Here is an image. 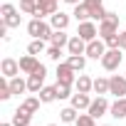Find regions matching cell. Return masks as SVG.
I'll return each mask as SVG.
<instances>
[{
	"label": "cell",
	"mask_w": 126,
	"mask_h": 126,
	"mask_svg": "<svg viewBox=\"0 0 126 126\" xmlns=\"http://www.w3.org/2000/svg\"><path fill=\"white\" fill-rule=\"evenodd\" d=\"M67 64H69L74 72H82V69H84V64H87V59H84L82 54H72V57L67 59Z\"/></svg>",
	"instance_id": "cell-22"
},
{
	"label": "cell",
	"mask_w": 126,
	"mask_h": 126,
	"mask_svg": "<svg viewBox=\"0 0 126 126\" xmlns=\"http://www.w3.org/2000/svg\"><path fill=\"white\" fill-rule=\"evenodd\" d=\"M0 72H3L5 77H17V72H20V62H15L13 57H5L3 62H0Z\"/></svg>",
	"instance_id": "cell-8"
},
{
	"label": "cell",
	"mask_w": 126,
	"mask_h": 126,
	"mask_svg": "<svg viewBox=\"0 0 126 126\" xmlns=\"http://www.w3.org/2000/svg\"><path fill=\"white\" fill-rule=\"evenodd\" d=\"M74 17H77L79 22H84L87 17H92V10H89V5H87V3H79V5H74Z\"/></svg>",
	"instance_id": "cell-20"
},
{
	"label": "cell",
	"mask_w": 126,
	"mask_h": 126,
	"mask_svg": "<svg viewBox=\"0 0 126 126\" xmlns=\"http://www.w3.org/2000/svg\"><path fill=\"white\" fill-rule=\"evenodd\" d=\"M84 54H89L92 59H101V57L106 54V42H101V40L87 42V52H84Z\"/></svg>",
	"instance_id": "cell-6"
},
{
	"label": "cell",
	"mask_w": 126,
	"mask_h": 126,
	"mask_svg": "<svg viewBox=\"0 0 126 126\" xmlns=\"http://www.w3.org/2000/svg\"><path fill=\"white\" fill-rule=\"evenodd\" d=\"M109 92L116 94V96H126V77L114 74V77L109 79Z\"/></svg>",
	"instance_id": "cell-9"
},
{
	"label": "cell",
	"mask_w": 126,
	"mask_h": 126,
	"mask_svg": "<svg viewBox=\"0 0 126 126\" xmlns=\"http://www.w3.org/2000/svg\"><path fill=\"white\" fill-rule=\"evenodd\" d=\"M59 54H62V47H57V45H52V47L47 49V57H49V59H59Z\"/></svg>",
	"instance_id": "cell-35"
},
{
	"label": "cell",
	"mask_w": 126,
	"mask_h": 126,
	"mask_svg": "<svg viewBox=\"0 0 126 126\" xmlns=\"http://www.w3.org/2000/svg\"><path fill=\"white\" fill-rule=\"evenodd\" d=\"M42 49H45V40H32V42H30V47H27V52H30V54H35V57H37Z\"/></svg>",
	"instance_id": "cell-27"
},
{
	"label": "cell",
	"mask_w": 126,
	"mask_h": 126,
	"mask_svg": "<svg viewBox=\"0 0 126 126\" xmlns=\"http://www.w3.org/2000/svg\"><path fill=\"white\" fill-rule=\"evenodd\" d=\"M59 119L64 121V124H74V121H77V109H74V106L62 109V111H59Z\"/></svg>",
	"instance_id": "cell-23"
},
{
	"label": "cell",
	"mask_w": 126,
	"mask_h": 126,
	"mask_svg": "<svg viewBox=\"0 0 126 126\" xmlns=\"http://www.w3.org/2000/svg\"><path fill=\"white\" fill-rule=\"evenodd\" d=\"M49 126H57V124H49Z\"/></svg>",
	"instance_id": "cell-41"
},
{
	"label": "cell",
	"mask_w": 126,
	"mask_h": 126,
	"mask_svg": "<svg viewBox=\"0 0 126 126\" xmlns=\"http://www.w3.org/2000/svg\"><path fill=\"white\" fill-rule=\"evenodd\" d=\"M20 10L35 15V10H37V0H22V3H20Z\"/></svg>",
	"instance_id": "cell-29"
},
{
	"label": "cell",
	"mask_w": 126,
	"mask_h": 126,
	"mask_svg": "<svg viewBox=\"0 0 126 126\" xmlns=\"http://www.w3.org/2000/svg\"><path fill=\"white\" fill-rule=\"evenodd\" d=\"M37 10H42L45 15H54L57 13V0H37Z\"/></svg>",
	"instance_id": "cell-19"
},
{
	"label": "cell",
	"mask_w": 126,
	"mask_h": 126,
	"mask_svg": "<svg viewBox=\"0 0 126 126\" xmlns=\"http://www.w3.org/2000/svg\"><path fill=\"white\" fill-rule=\"evenodd\" d=\"M96 25L94 22H89V20H84V22H79V30H77V35L82 37V40H87V42H92V40H96Z\"/></svg>",
	"instance_id": "cell-7"
},
{
	"label": "cell",
	"mask_w": 126,
	"mask_h": 126,
	"mask_svg": "<svg viewBox=\"0 0 126 126\" xmlns=\"http://www.w3.org/2000/svg\"><path fill=\"white\" fill-rule=\"evenodd\" d=\"M74 126H96V121H94L92 114H79L77 121H74Z\"/></svg>",
	"instance_id": "cell-26"
},
{
	"label": "cell",
	"mask_w": 126,
	"mask_h": 126,
	"mask_svg": "<svg viewBox=\"0 0 126 126\" xmlns=\"http://www.w3.org/2000/svg\"><path fill=\"white\" fill-rule=\"evenodd\" d=\"M10 89H13V94H22L27 89V82H22L20 77H13L10 79Z\"/></svg>",
	"instance_id": "cell-25"
},
{
	"label": "cell",
	"mask_w": 126,
	"mask_h": 126,
	"mask_svg": "<svg viewBox=\"0 0 126 126\" xmlns=\"http://www.w3.org/2000/svg\"><path fill=\"white\" fill-rule=\"evenodd\" d=\"M37 67H40V62H37V57H35V54H27V57H22V59H20V72H25V74H32Z\"/></svg>",
	"instance_id": "cell-11"
},
{
	"label": "cell",
	"mask_w": 126,
	"mask_h": 126,
	"mask_svg": "<svg viewBox=\"0 0 126 126\" xmlns=\"http://www.w3.org/2000/svg\"><path fill=\"white\" fill-rule=\"evenodd\" d=\"M119 49H126V32L119 35Z\"/></svg>",
	"instance_id": "cell-37"
},
{
	"label": "cell",
	"mask_w": 126,
	"mask_h": 126,
	"mask_svg": "<svg viewBox=\"0 0 126 126\" xmlns=\"http://www.w3.org/2000/svg\"><path fill=\"white\" fill-rule=\"evenodd\" d=\"M94 92H96V94H106V92H109V79H101V77L94 79Z\"/></svg>",
	"instance_id": "cell-28"
},
{
	"label": "cell",
	"mask_w": 126,
	"mask_h": 126,
	"mask_svg": "<svg viewBox=\"0 0 126 126\" xmlns=\"http://www.w3.org/2000/svg\"><path fill=\"white\" fill-rule=\"evenodd\" d=\"M49 42H52V45H57V47H64V45H69V37L64 35V30H54V32H52V37H49Z\"/></svg>",
	"instance_id": "cell-21"
},
{
	"label": "cell",
	"mask_w": 126,
	"mask_h": 126,
	"mask_svg": "<svg viewBox=\"0 0 126 126\" xmlns=\"http://www.w3.org/2000/svg\"><path fill=\"white\" fill-rule=\"evenodd\" d=\"M116 27H119V15H116V13H106V17H104L101 25H99V35H101V37L116 35Z\"/></svg>",
	"instance_id": "cell-3"
},
{
	"label": "cell",
	"mask_w": 126,
	"mask_h": 126,
	"mask_svg": "<svg viewBox=\"0 0 126 126\" xmlns=\"http://www.w3.org/2000/svg\"><path fill=\"white\" fill-rule=\"evenodd\" d=\"M0 126H15V124H0Z\"/></svg>",
	"instance_id": "cell-40"
},
{
	"label": "cell",
	"mask_w": 126,
	"mask_h": 126,
	"mask_svg": "<svg viewBox=\"0 0 126 126\" xmlns=\"http://www.w3.org/2000/svg\"><path fill=\"white\" fill-rule=\"evenodd\" d=\"M67 49H69V54H84V52H87V40H82V37L77 35V37L69 40Z\"/></svg>",
	"instance_id": "cell-12"
},
{
	"label": "cell",
	"mask_w": 126,
	"mask_h": 126,
	"mask_svg": "<svg viewBox=\"0 0 126 126\" xmlns=\"http://www.w3.org/2000/svg\"><path fill=\"white\" fill-rule=\"evenodd\" d=\"M37 94H40L42 104H49V101H54V99H57V87H42Z\"/></svg>",
	"instance_id": "cell-18"
},
{
	"label": "cell",
	"mask_w": 126,
	"mask_h": 126,
	"mask_svg": "<svg viewBox=\"0 0 126 126\" xmlns=\"http://www.w3.org/2000/svg\"><path fill=\"white\" fill-rule=\"evenodd\" d=\"M64 3H69V5H79V0H64Z\"/></svg>",
	"instance_id": "cell-39"
},
{
	"label": "cell",
	"mask_w": 126,
	"mask_h": 126,
	"mask_svg": "<svg viewBox=\"0 0 126 126\" xmlns=\"http://www.w3.org/2000/svg\"><path fill=\"white\" fill-rule=\"evenodd\" d=\"M3 22L8 25V27H20V15L15 13V15H8V17H3Z\"/></svg>",
	"instance_id": "cell-33"
},
{
	"label": "cell",
	"mask_w": 126,
	"mask_h": 126,
	"mask_svg": "<svg viewBox=\"0 0 126 126\" xmlns=\"http://www.w3.org/2000/svg\"><path fill=\"white\" fill-rule=\"evenodd\" d=\"M104 42H106L109 47H119V32H116V35H109V37H104Z\"/></svg>",
	"instance_id": "cell-36"
},
{
	"label": "cell",
	"mask_w": 126,
	"mask_h": 126,
	"mask_svg": "<svg viewBox=\"0 0 126 126\" xmlns=\"http://www.w3.org/2000/svg\"><path fill=\"white\" fill-rule=\"evenodd\" d=\"M69 87L72 84H59L57 82V99H67L69 96Z\"/></svg>",
	"instance_id": "cell-31"
},
{
	"label": "cell",
	"mask_w": 126,
	"mask_h": 126,
	"mask_svg": "<svg viewBox=\"0 0 126 126\" xmlns=\"http://www.w3.org/2000/svg\"><path fill=\"white\" fill-rule=\"evenodd\" d=\"M74 84H77V92H84V94H89V92L94 89V82H92V79H89L87 74H79Z\"/></svg>",
	"instance_id": "cell-17"
},
{
	"label": "cell",
	"mask_w": 126,
	"mask_h": 126,
	"mask_svg": "<svg viewBox=\"0 0 126 126\" xmlns=\"http://www.w3.org/2000/svg\"><path fill=\"white\" fill-rule=\"evenodd\" d=\"M111 116H114V119H124V116H126V96H119V99L111 104Z\"/></svg>",
	"instance_id": "cell-14"
},
{
	"label": "cell",
	"mask_w": 126,
	"mask_h": 126,
	"mask_svg": "<svg viewBox=\"0 0 126 126\" xmlns=\"http://www.w3.org/2000/svg\"><path fill=\"white\" fill-rule=\"evenodd\" d=\"M89 10H92V17H94V20H99V22L106 17V10H104L101 5H96V8H89Z\"/></svg>",
	"instance_id": "cell-32"
},
{
	"label": "cell",
	"mask_w": 126,
	"mask_h": 126,
	"mask_svg": "<svg viewBox=\"0 0 126 126\" xmlns=\"http://www.w3.org/2000/svg\"><path fill=\"white\" fill-rule=\"evenodd\" d=\"M57 82L59 84H74L77 79H74V69L67 64V62H62V64L57 67Z\"/></svg>",
	"instance_id": "cell-5"
},
{
	"label": "cell",
	"mask_w": 126,
	"mask_h": 126,
	"mask_svg": "<svg viewBox=\"0 0 126 126\" xmlns=\"http://www.w3.org/2000/svg\"><path fill=\"white\" fill-rule=\"evenodd\" d=\"M119 64H121V49L119 47L106 49V54L101 57V67L109 69V72H114V69H119Z\"/></svg>",
	"instance_id": "cell-2"
},
{
	"label": "cell",
	"mask_w": 126,
	"mask_h": 126,
	"mask_svg": "<svg viewBox=\"0 0 126 126\" xmlns=\"http://www.w3.org/2000/svg\"><path fill=\"white\" fill-rule=\"evenodd\" d=\"M27 32H30L35 40H49V37H52V25L42 22V17H35V20H30Z\"/></svg>",
	"instance_id": "cell-1"
},
{
	"label": "cell",
	"mask_w": 126,
	"mask_h": 126,
	"mask_svg": "<svg viewBox=\"0 0 126 126\" xmlns=\"http://www.w3.org/2000/svg\"><path fill=\"white\" fill-rule=\"evenodd\" d=\"M10 96H13V89H10V82H5V79H3V82H0V99L5 101V99H10Z\"/></svg>",
	"instance_id": "cell-30"
},
{
	"label": "cell",
	"mask_w": 126,
	"mask_h": 126,
	"mask_svg": "<svg viewBox=\"0 0 126 126\" xmlns=\"http://www.w3.org/2000/svg\"><path fill=\"white\" fill-rule=\"evenodd\" d=\"M89 104H92V99L84 94V92H77L74 96H72V106L79 111V109H89Z\"/></svg>",
	"instance_id": "cell-15"
},
{
	"label": "cell",
	"mask_w": 126,
	"mask_h": 126,
	"mask_svg": "<svg viewBox=\"0 0 126 126\" xmlns=\"http://www.w3.org/2000/svg\"><path fill=\"white\" fill-rule=\"evenodd\" d=\"M84 3H87L89 8H96V5H101V0H84Z\"/></svg>",
	"instance_id": "cell-38"
},
{
	"label": "cell",
	"mask_w": 126,
	"mask_h": 126,
	"mask_svg": "<svg viewBox=\"0 0 126 126\" xmlns=\"http://www.w3.org/2000/svg\"><path fill=\"white\" fill-rule=\"evenodd\" d=\"M49 20H52L54 30H67V25H69V15H64V13H54Z\"/></svg>",
	"instance_id": "cell-16"
},
{
	"label": "cell",
	"mask_w": 126,
	"mask_h": 126,
	"mask_svg": "<svg viewBox=\"0 0 126 126\" xmlns=\"http://www.w3.org/2000/svg\"><path fill=\"white\" fill-rule=\"evenodd\" d=\"M30 119H32V114H30L27 109H22V106L13 114V124H15V126H30Z\"/></svg>",
	"instance_id": "cell-13"
},
{
	"label": "cell",
	"mask_w": 126,
	"mask_h": 126,
	"mask_svg": "<svg viewBox=\"0 0 126 126\" xmlns=\"http://www.w3.org/2000/svg\"><path fill=\"white\" fill-rule=\"evenodd\" d=\"M106 109H109V101H106L104 96H99V99H94V101L89 104V114H92L94 119L104 116V114H106Z\"/></svg>",
	"instance_id": "cell-10"
},
{
	"label": "cell",
	"mask_w": 126,
	"mask_h": 126,
	"mask_svg": "<svg viewBox=\"0 0 126 126\" xmlns=\"http://www.w3.org/2000/svg\"><path fill=\"white\" fill-rule=\"evenodd\" d=\"M45 74H47V69H45V64H40V67L30 74V79H27V89H30V92H40L42 84H45Z\"/></svg>",
	"instance_id": "cell-4"
},
{
	"label": "cell",
	"mask_w": 126,
	"mask_h": 126,
	"mask_svg": "<svg viewBox=\"0 0 126 126\" xmlns=\"http://www.w3.org/2000/svg\"><path fill=\"white\" fill-rule=\"evenodd\" d=\"M40 101H42L40 96H30V99H25V101H22L20 106H22V109H27L30 114H35V111L40 109Z\"/></svg>",
	"instance_id": "cell-24"
},
{
	"label": "cell",
	"mask_w": 126,
	"mask_h": 126,
	"mask_svg": "<svg viewBox=\"0 0 126 126\" xmlns=\"http://www.w3.org/2000/svg\"><path fill=\"white\" fill-rule=\"evenodd\" d=\"M17 10H15V5H10V3H3V8H0V15L3 17H8V15H15Z\"/></svg>",
	"instance_id": "cell-34"
}]
</instances>
